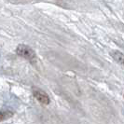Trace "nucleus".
<instances>
[{
  "mask_svg": "<svg viewBox=\"0 0 124 124\" xmlns=\"http://www.w3.org/2000/svg\"><path fill=\"white\" fill-rule=\"evenodd\" d=\"M17 54H19L20 56L23 57L25 59L29 60L30 62H34L36 60V53L35 51L32 50L31 48L27 45H19L17 47V50H16Z\"/></svg>",
  "mask_w": 124,
  "mask_h": 124,
  "instance_id": "nucleus-1",
  "label": "nucleus"
},
{
  "mask_svg": "<svg viewBox=\"0 0 124 124\" xmlns=\"http://www.w3.org/2000/svg\"><path fill=\"white\" fill-rule=\"evenodd\" d=\"M111 55L112 57L120 64L124 65V54L119 52V51H113L111 52Z\"/></svg>",
  "mask_w": 124,
  "mask_h": 124,
  "instance_id": "nucleus-3",
  "label": "nucleus"
},
{
  "mask_svg": "<svg viewBox=\"0 0 124 124\" xmlns=\"http://www.w3.org/2000/svg\"><path fill=\"white\" fill-rule=\"evenodd\" d=\"M12 116H13V113L10 111H8V110L0 111V122L6 120V119H8V118H11Z\"/></svg>",
  "mask_w": 124,
  "mask_h": 124,
  "instance_id": "nucleus-4",
  "label": "nucleus"
},
{
  "mask_svg": "<svg viewBox=\"0 0 124 124\" xmlns=\"http://www.w3.org/2000/svg\"><path fill=\"white\" fill-rule=\"evenodd\" d=\"M33 94L35 96V98L40 102L43 105H49L50 102V99L49 97V95L45 93L44 91H42L41 89L38 88H33Z\"/></svg>",
  "mask_w": 124,
  "mask_h": 124,
  "instance_id": "nucleus-2",
  "label": "nucleus"
}]
</instances>
